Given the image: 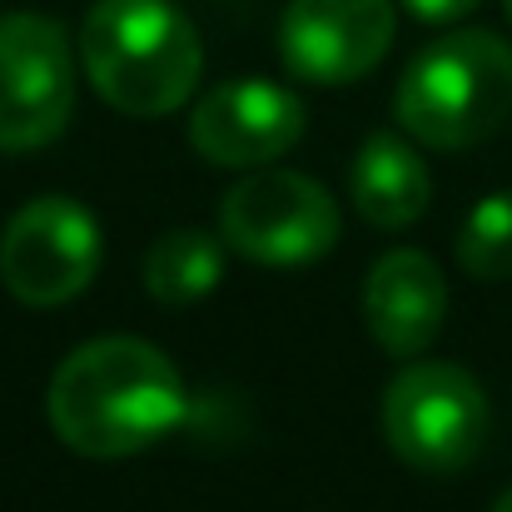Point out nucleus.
<instances>
[{"label":"nucleus","mask_w":512,"mask_h":512,"mask_svg":"<svg viewBox=\"0 0 512 512\" xmlns=\"http://www.w3.org/2000/svg\"><path fill=\"white\" fill-rule=\"evenodd\" d=\"M50 428L80 458L110 463L155 448L189 413L184 378L150 339L105 334L80 343L45 388Z\"/></svg>","instance_id":"1"},{"label":"nucleus","mask_w":512,"mask_h":512,"mask_svg":"<svg viewBox=\"0 0 512 512\" xmlns=\"http://www.w3.org/2000/svg\"><path fill=\"white\" fill-rule=\"evenodd\" d=\"M80 60L95 95L120 115H170L189 105L204 50L174 0H95L80 30Z\"/></svg>","instance_id":"2"},{"label":"nucleus","mask_w":512,"mask_h":512,"mask_svg":"<svg viewBox=\"0 0 512 512\" xmlns=\"http://www.w3.org/2000/svg\"><path fill=\"white\" fill-rule=\"evenodd\" d=\"M393 115L418 145H483L512 115V45L493 30H448L403 70Z\"/></svg>","instance_id":"3"},{"label":"nucleus","mask_w":512,"mask_h":512,"mask_svg":"<svg viewBox=\"0 0 512 512\" xmlns=\"http://www.w3.org/2000/svg\"><path fill=\"white\" fill-rule=\"evenodd\" d=\"M383 433L408 468L463 473L493 433V408L468 368L408 363L383 393Z\"/></svg>","instance_id":"4"},{"label":"nucleus","mask_w":512,"mask_h":512,"mask_svg":"<svg viewBox=\"0 0 512 512\" xmlns=\"http://www.w3.org/2000/svg\"><path fill=\"white\" fill-rule=\"evenodd\" d=\"M339 199L299 170L244 174L219 204V234L264 269H309L339 244Z\"/></svg>","instance_id":"5"},{"label":"nucleus","mask_w":512,"mask_h":512,"mask_svg":"<svg viewBox=\"0 0 512 512\" xmlns=\"http://www.w3.org/2000/svg\"><path fill=\"white\" fill-rule=\"evenodd\" d=\"M100 219L70 194H40L10 214L0 234V284L25 309H60L100 274Z\"/></svg>","instance_id":"6"},{"label":"nucleus","mask_w":512,"mask_h":512,"mask_svg":"<svg viewBox=\"0 0 512 512\" xmlns=\"http://www.w3.org/2000/svg\"><path fill=\"white\" fill-rule=\"evenodd\" d=\"M75 110V50L60 20L0 15V150L30 155L65 135Z\"/></svg>","instance_id":"7"},{"label":"nucleus","mask_w":512,"mask_h":512,"mask_svg":"<svg viewBox=\"0 0 512 512\" xmlns=\"http://www.w3.org/2000/svg\"><path fill=\"white\" fill-rule=\"evenodd\" d=\"M393 30V0H289L279 20V55L309 85H353L378 70Z\"/></svg>","instance_id":"8"},{"label":"nucleus","mask_w":512,"mask_h":512,"mask_svg":"<svg viewBox=\"0 0 512 512\" xmlns=\"http://www.w3.org/2000/svg\"><path fill=\"white\" fill-rule=\"evenodd\" d=\"M304 100L274 80L214 85L189 110V145L224 170H264L304 140Z\"/></svg>","instance_id":"9"},{"label":"nucleus","mask_w":512,"mask_h":512,"mask_svg":"<svg viewBox=\"0 0 512 512\" xmlns=\"http://www.w3.org/2000/svg\"><path fill=\"white\" fill-rule=\"evenodd\" d=\"M448 319V279L423 249L383 254L363 279V324L393 358H413Z\"/></svg>","instance_id":"10"},{"label":"nucleus","mask_w":512,"mask_h":512,"mask_svg":"<svg viewBox=\"0 0 512 512\" xmlns=\"http://www.w3.org/2000/svg\"><path fill=\"white\" fill-rule=\"evenodd\" d=\"M348 189H353L358 214L373 229H408L423 219V209L433 199V179H428L423 155L403 135H388V130H378L358 145Z\"/></svg>","instance_id":"11"},{"label":"nucleus","mask_w":512,"mask_h":512,"mask_svg":"<svg viewBox=\"0 0 512 512\" xmlns=\"http://www.w3.org/2000/svg\"><path fill=\"white\" fill-rule=\"evenodd\" d=\"M224 279V244L204 229H170L145 254V289L165 309H189L209 299Z\"/></svg>","instance_id":"12"},{"label":"nucleus","mask_w":512,"mask_h":512,"mask_svg":"<svg viewBox=\"0 0 512 512\" xmlns=\"http://www.w3.org/2000/svg\"><path fill=\"white\" fill-rule=\"evenodd\" d=\"M458 264L473 279H512V189L473 204L458 234Z\"/></svg>","instance_id":"13"},{"label":"nucleus","mask_w":512,"mask_h":512,"mask_svg":"<svg viewBox=\"0 0 512 512\" xmlns=\"http://www.w3.org/2000/svg\"><path fill=\"white\" fill-rule=\"evenodd\" d=\"M403 5L428 25H448V20H463L468 10H478L483 0H403Z\"/></svg>","instance_id":"14"},{"label":"nucleus","mask_w":512,"mask_h":512,"mask_svg":"<svg viewBox=\"0 0 512 512\" xmlns=\"http://www.w3.org/2000/svg\"><path fill=\"white\" fill-rule=\"evenodd\" d=\"M493 512H512V488L503 493V498H498V503H493Z\"/></svg>","instance_id":"15"},{"label":"nucleus","mask_w":512,"mask_h":512,"mask_svg":"<svg viewBox=\"0 0 512 512\" xmlns=\"http://www.w3.org/2000/svg\"><path fill=\"white\" fill-rule=\"evenodd\" d=\"M503 5H508V20H512V0H503Z\"/></svg>","instance_id":"16"}]
</instances>
